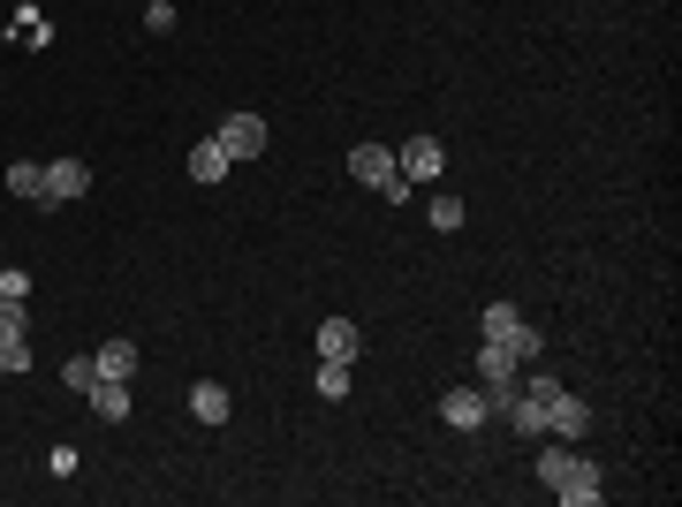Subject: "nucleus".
Segmentation results:
<instances>
[{
	"label": "nucleus",
	"instance_id": "obj_1",
	"mask_svg": "<svg viewBox=\"0 0 682 507\" xmlns=\"http://www.w3.org/2000/svg\"><path fill=\"white\" fill-rule=\"evenodd\" d=\"M485 341H501L515 364H539V356H546V334H539V326H523V311H515V303H485Z\"/></svg>",
	"mask_w": 682,
	"mask_h": 507
},
{
	"label": "nucleus",
	"instance_id": "obj_2",
	"mask_svg": "<svg viewBox=\"0 0 682 507\" xmlns=\"http://www.w3.org/2000/svg\"><path fill=\"white\" fill-rule=\"evenodd\" d=\"M349 174H357V182H372L387 205H402V197L418 190V182H402V174H394V152H387V144H357V152H349Z\"/></svg>",
	"mask_w": 682,
	"mask_h": 507
},
{
	"label": "nucleus",
	"instance_id": "obj_3",
	"mask_svg": "<svg viewBox=\"0 0 682 507\" xmlns=\"http://www.w3.org/2000/svg\"><path fill=\"white\" fill-rule=\"evenodd\" d=\"M515 379H523V364H515L501 341H485V348H478V386H485V409H501V402L515 394Z\"/></svg>",
	"mask_w": 682,
	"mask_h": 507
},
{
	"label": "nucleus",
	"instance_id": "obj_4",
	"mask_svg": "<svg viewBox=\"0 0 682 507\" xmlns=\"http://www.w3.org/2000/svg\"><path fill=\"white\" fill-rule=\"evenodd\" d=\"M440 168H448V144H440V136H410V144L394 152V174H402V182H440Z\"/></svg>",
	"mask_w": 682,
	"mask_h": 507
},
{
	"label": "nucleus",
	"instance_id": "obj_5",
	"mask_svg": "<svg viewBox=\"0 0 682 507\" xmlns=\"http://www.w3.org/2000/svg\"><path fill=\"white\" fill-rule=\"evenodd\" d=\"M440 424H448V432H478V424H493L485 386H448V394H440Z\"/></svg>",
	"mask_w": 682,
	"mask_h": 507
},
{
	"label": "nucleus",
	"instance_id": "obj_6",
	"mask_svg": "<svg viewBox=\"0 0 682 507\" xmlns=\"http://www.w3.org/2000/svg\"><path fill=\"white\" fill-rule=\"evenodd\" d=\"M213 144L235 160V168H243V160H258V152H265V122H258V114H228V122L213 129Z\"/></svg>",
	"mask_w": 682,
	"mask_h": 507
},
{
	"label": "nucleus",
	"instance_id": "obj_7",
	"mask_svg": "<svg viewBox=\"0 0 682 507\" xmlns=\"http://www.w3.org/2000/svg\"><path fill=\"white\" fill-rule=\"evenodd\" d=\"M91 190V168L84 160H46V190H39V205H77Z\"/></svg>",
	"mask_w": 682,
	"mask_h": 507
},
{
	"label": "nucleus",
	"instance_id": "obj_8",
	"mask_svg": "<svg viewBox=\"0 0 682 507\" xmlns=\"http://www.w3.org/2000/svg\"><path fill=\"white\" fill-rule=\"evenodd\" d=\"M493 417L509 424V432H523V439H546V402H539V394H523V386H515V394L493 409Z\"/></svg>",
	"mask_w": 682,
	"mask_h": 507
},
{
	"label": "nucleus",
	"instance_id": "obj_9",
	"mask_svg": "<svg viewBox=\"0 0 682 507\" xmlns=\"http://www.w3.org/2000/svg\"><path fill=\"white\" fill-rule=\"evenodd\" d=\"M546 432H554V439H584V432H592V402H576V394L561 386L554 402H546Z\"/></svg>",
	"mask_w": 682,
	"mask_h": 507
},
{
	"label": "nucleus",
	"instance_id": "obj_10",
	"mask_svg": "<svg viewBox=\"0 0 682 507\" xmlns=\"http://www.w3.org/2000/svg\"><path fill=\"white\" fill-rule=\"evenodd\" d=\"M319 356H327V364H357V356H364L357 318H327V326H319Z\"/></svg>",
	"mask_w": 682,
	"mask_h": 507
},
{
	"label": "nucleus",
	"instance_id": "obj_11",
	"mask_svg": "<svg viewBox=\"0 0 682 507\" xmlns=\"http://www.w3.org/2000/svg\"><path fill=\"white\" fill-rule=\"evenodd\" d=\"M554 493H561V500H569V507H599V493H606V485H599V469L584 463V455H576V469L561 477Z\"/></svg>",
	"mask_w": 682,
	"mask_h": 507
},
{
	"label": "nucleus",
	"instance_id": "obj_12",
	"mask_svg": "<svg viewBox=\"0 0 682 507\" xmlns=\"http://www.w3.org/2000/svg\"><path fill=\"white\" fill-rule=\"evenodd\" d=\"M99 356V379H137V341L129 334H114L107 348H91Z\"/></svg>",
	"mask_w": 682,
	"mask_h": 507
},
{
	"label": "nucleus",
	"instance_id": "obj_13",
	"mask_svg": "<svg viewBox=\"0 0 682 507\" xmlns=\"http://www.w3.org/2000/svg\"><path fill=\"white\" fill-rule=\"evenodd\" d=\"M228 409H235V402H228V386H220V379L190 386V417H198V424H228Z\"/></svg>",
	"mask_w": 682,
	"mask_h": 507
},
{
	"label": "nucleus",
	"instance_id": "obj_14",
	"mask_svg": "<svg viewBox=\"0 0 682 507\" xmlns=\"http://www.w3.org/2000/svg\"><path fill=\"white\" fill-rule=\"evenodd\" d=\"M91 409H99V424H129V379H99Z\"/></svg>",
	"mask_w": 682,
	"mask_h": 507
},
{
	"label": "nucleus",
	"instance_id": "obj_15",
	"mask_svg": "<svg viewBox=\"0 0 682 507\" xmlns=\"http://www.w3.org/2000/svg\"><path fill=\"white\" fill-rule=\"evenodd\" d=\"M228 174H235V160H228L213 136H205V144L190 152V182H228Z\"/></svg>",
	"mask_w": 682,
	"mask_h": 507
},
{
	"label": "nucleus",
	"instance_id": "obj_16",
	"mask_svg": "<svg viewBox=\"0 0 682 507\" xmlns=\"http://www.w3.org/2000/svg\"><path fill=\"white\" fill-rule=\"evenodd\" d=\"M0 341H31V311H23V296H0Z\"/></svg>",
	"mask_w": 682,
	"mask_h": 507
},
{
	"label": "nucleus",
	"instance_id": "obj_17",
	"mask_svg": "<svg viewBox=\"0 0 682 507\" xmlns=\"http://www.w3.org/2000/svg\"><path fill=\"white\" fill-rule=\"evenodd\" d=\"M8 190L39 205V190H46V168H31V160H16V168H8Z\"/></svg>",
	"mask_w": 682,
	"mask_h": 507
},
{
	"label": "nucleus",
	"instance_id": "obj_18",
	"mask_svg": "<svg viewBox=\"0 0 682 507\" xmlns=\"http://www.w3.org/2000/svg\"><path fill=\"white\" fill-rule=\"evenodd\" d=\"M61 379L77 386V394H91V386H99V356H69V364H61Z\"/></svg>",
	"mask_w": 682,
	"mask_h": 507
},
{
	"label": "nucleus",
	"instance_id": "obj_19",
	"mask_svg": "<svg viewBox=\"0 0 682 507\" xmlns=\"http://www.w3.org/2000/svg\"><path fill=\"white\" fill-rule=\"evenodd\" d=\"M425 212H432V227H463V197H455V190H440Z\"/></svg>",
	"mask_w": 682,
	"mask_h": 507
},
{
	"label": "nucleus",
	"instance_id": "obj_20",
	"mask_svg": "<svg viewBox=\"0 0 682 507\" xmlns=\"http://www.w3.org/2000/svg\"><path fill=\"white\" fill-rule=\"evenodd\" d=\"M319 394L341 402V394H349V364H327V356H319Z\"/></svg>",
	"mask_w": 682,
	"mask_h": 507
},
{
	"label": "nucleus",
	"instance_id": "obj_21",
	"mask_svg": "<svg viewBox=\"0 0 682 507\" xmlns=\"http://www.w3.org/2000/svg\"><path fill=\"white\" fill-rule=\"evenodd\" d=\"M144 31L168 39V31H174V0H144Z\"/></svg>",
	"mask_w": 682,
	"mask_h": 507
},
{
	"label": "nucleus",
	"instance_id": "obj_22",
	"mask_svg": "<svg viewBox=\"0 0 682 507\" xmlns=\"http://www.w3.org/2000/svg\"><path fill=\"white\" fill-rule=\"evenodd\" d=\"M0 372H31V341H0Z\"/></svg>",
	"mask_w": 682,
	"mask_h": 507
},
{
	"label": "nucleus",
	"instance_id": "obj_23",
	"mask_svg": "<svg viewBox=\"0 0 682 507\" xmlns=\"http://www.w3.org/2000/svg\"><path fill=\"white\" fill-rule=\"evenodd\" d=\"M0 296H31V273H23V265H0Z\"/></svg>",
	"mask_w": 682,
	"mask_h": 507
},
{
	"label": "nucleus",
	"instance_id": "obj_24",
	"mask_svg": "<svg viewBox=\"0 0 682 507\" xmlns=\"http://www.w3.org/2000/svg\"><path fill=\"white\" fill-rule=\"evenodd\" d=\"M515 386H523V394H539V402H554V394H561L554 372H531V379H515Z\"/></svg>",
	"mask_w": 682,
	"mask_h": 507
}]
</instances>
